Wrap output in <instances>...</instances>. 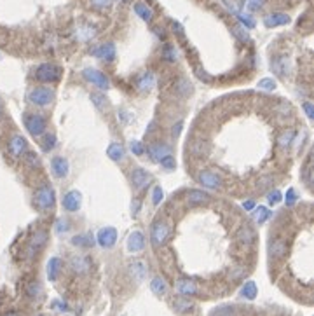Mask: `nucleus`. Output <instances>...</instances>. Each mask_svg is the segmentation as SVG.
<instances>
[{
	"label": "nucleus",
	"instance_id": "nucleus-1",
	"mask_svg": "<svg viewBox=\"0 0 314 316\" xmlns=\"http://www.w3.org/2000/svg\"><path fill=\"white\" fill-rule=\"evenodd\" d=\"M61 74V67L54 63H44L35 70V79L40 80V82H54V80H60Z\"/></svg>",
	"mask_w": 314,
	"mask_h": 316
},
{
	"label": "nucleus",
	"instance_id": "nucleus-2",
	"mask_svg": "<svg viewBox=\"0 0 314 316\" xmlns=\"http://www.w3.org/2000/svg\"><path fill=\"white\" fill-rule=\"evenodd\" d=\"M52 100H54V91L49 89V87H34L28 93V102L32 105L45 107L49 103H52Z\"/></svg>",
	"mask_w": 314,
	"mask_h": 316
},
{
	"label": "nucleus",
	"instance_id": "nucleus-3",
	"mask_svg": "<svg viewBox=\"0 0 314 316\" xmlns=\"http://www.w3.org/2000/svg\"><path fill=\"white\" fill-rule=\"evenodd\" d=\"M25 128L28 129L30 135L40 136V135H44L47 124H45L44 117L39 116V114H26L25 116Z\"/></svg>",
	"mask_w": 314,
	"mask_h": 316
},
{
	"label": "nucleus",
	"instance_id": "nucleus-4",
	"mask_svg": "<svg viewBox=\"0 0 314 316\" xmlns=\"http://www.w3.org/2000/svg\"><path fill=\"white\" fill-rule=\"evenodd\" d=\"M54 201H56V198H54V191H52L49 185H42V187L37 189V192H35V203H37L42 210H49V208H52L54 206Z\"/></svg>",
	"mask_w": 314,
	"mask_h": 316
},
{
	"label": "nucleus",
	"instance_id": "nucleus-5",
	"mask_svg": "<svg viewBox=\"0 0 314 316\" xmlns=\"http://www.w3.org/2000/svg\"><path fill=\"white\" fill-rule=\"evenodd\" d=\"M84 79L87 80V82L94 84L96 87H100V89H109V79L105 77V74H101L100 70H96V68H86V70L82 72Z\"/></svg>",
	"mask_w": 314,
	"mask_h": 316
},
{
	"label": "nucleus",
	"instance_id": "nucleus-6",
	"mask_svg": "<svg viewBox=\"0 0 314 316\" xmlns=\"http://www.w3.org/2000/svg\"><path fill=\"white\" fill-rule=\"evenodd\" d=\"M168 234H169V227L166 222H156L152 226V233H150V239H152V245L154 246H161L166 239H168Z\"/></svg>",
	"mask_w": 314,
	"mask_h": 316
},
{
	"label": "nucleus",
	"instance_id": "nucleus-7",
	"mask_svg": "<svg viewBox=\"0 0 314 316\" xmlns=\"http://www.w3.org/2000/svg\"><path fill=\"white\" fill-rule=\"evenodd\" d=\"M197 180L201 182L204 187H209V189H220L222 185H224V180H222L220 175L215 173V171H208V169L199 171Z\"/></svg>",
	"mask_w": 314,
	"mask_h": 316
},
{
	"label": "nucleus",
	"instance_id": "nucleus-8",
	"mask_svg": "<svg viewBox=\"0 0 314 316\" xmlns=\"http://www.w3.org/2000/svg\"><path fill=\"white\" fill-rule=\"evenodd\" d=\"M117 241V233L114 227H103V229H100V233H98V243H100L103 248H112L114 245H116Z\"/></svg>",
	"mask_w": 314,
	"mask_h": 316
},
{
	"label": "nucleus",
	"instance_id": "nucleus-9",
	"mask_svg": "<svg viewBox=\"0 0 314 316\" xmlns=\"http://www.w3.org/2000/svg\"><path fill=\"white\" fill-rule=\"evenodd\" d=\"M7 149H9V152H11V156L21 158V156L26 152V140L23 138L21 135H12L7 143Z\"/></svg>",
	"mask_w": 314,
	"mask_h": 316
},
{
	"label": "nucleus",
	"instance_id": "nucleus-10",
	"mask_svg": "<svg viewBox=\"0 0 314 316\" xmlns=\"http://www.w3.org/2000/svg\"><path fill=\"white\" fill-rule=\"evenodd\" d=\"M131 182H133V187H135L136 191H143L150 182L149 171H145V169L142 168L133 169V171H131Z\"/></svg>",
	"mask_w": 314,
	"mask_h": 316
},
{
	"label": "nucleus",
	"instance_id": "nucleus-11",
	"mask_svg": "<svg viewBox=\"0 0 314 316\" xmlns=\"http://www.w3.org/2000/svg\"><path fill=\"white\" fill-rule=\"evenodd\" d=\"M93 54L96 58H101V60H105V61H114V58H116V45H114L112 42L101 44V45H98L96 49L93 51Z\"/></svg>",
	"mask_w": 314,
	"mask_h": 316
},
{
	"label": "nucleus",
	"instance_id": "nucleus-12",
	"mask_svg": "<svg viewBox=\"0 0 314 316\" xmlns=\"http://www.w3.org/2000/svg\"><path fill=\"white\" fill-rule=\"evenodd\" d=\"M45 241H47V234H45L44 231H37V233L32 236L30 245H28V255L34 257L35 253H37L39 250L45 245Z\"/></svg>",
	"mask_w": 314,
	"mask_h": 316
},
{
	"label": "nucleus",
	"instance_id": "nucleus-13",
	"mask_svg": "<svg viewBox=\"0 0 314 316\" xmlns=\"http://www.w3.org/2000/svg\"><path fill=\"white\" fill-rule=\"evenodd\" d=\"M290 23V18L283 12H273V14H267L264 18V25L267 28H276V27H283V25H288Z\"/></svg>",
	"mask_w": 314,
	"mask_h": 316
},
{
	"label": "nucleus",
	"instance_id": "nucleus-14",
	"mask_svg": "<svg viewBox=\"0 0 314 316\" xmlns=\"http://www.w3.org/2000/svg\"><path fill=\"white\" fill-rule=\"evenodd\" d=\"M51 168H52V173H54V177L58 178H63L68 175V169H70V166H68V161L65 158H54L51 161Z\"/></svg>",
	"mask_w": 314,
	"mask_h": 316
},
{
	"label": "nucleus",
	"instance_id": "nucleus-15",
	"mask_svg": "<svg viewBox=\"0 0 314 316\" xmlns=\"http://www.w3.org/2000/svg\"><path fill=\"white\" fill-rule=\"evenodd\" d=\"M70 267H72V271H75L77 275H84V273L89 271L91 264L86 257L77 255V257H72L70 259Z\"/></svg>",
	"mask_w": 314,
	"mask_h": 316
},
{
	"label": "nucleus",
	"instance_id": "nucleus-16",
	"mask_svg": "<svg viewBox=\"0 0 314 316\" xmlns=\"http://www.w3.org/2000/svg\"><path fill=\"white\" fill-rule=\"evenodd\" d=\"M94 35H96V28H94L93 25H78V27L75 28V39L80 42L91 40Z\"/></svg>",
	"mask_w": 314,
	"mask_h": 316
},
{
	"label": "nucleus",
	"instance_id": "nucleus-17",
	"mask_svg": "<svg viewBox=\"0 0 314 316\" xmlns=\"http://www.w3.org/2000/svg\"><path fill=\"white\" fill-rule=\"evenodd\" d=\"M80 201H82V198H80V194H78L77 191H70L65 196L63 199V206L67 208L68 211H77L78 208H80Z\"/></svg>",
	"mask_w": 314,
	"mask_h": 316
},
{
	"label": "nucleus",
	"instance_id": "nucleus-18",
	"mask_svg": "<svg viewBox=\"0 0 314 316\" xmlns=\"http://www.w3.org/2000/svg\"><path fill=\"white\" fill-rule=\"evenodd\" d=\"M143 246H145V237H143L142 233L135 231L133 234H129V237H127V248H129V252H140V250H143Z\"/></svg>",
	"mask_w": 314,
	"mask_h": 316
},
{
	"label": "nucleus",
	"instance_id": "nucleus-19",
	"mask_svg": "<svg viewBox=\"0 0 314 316\" xmlns=\"http://www.w3.org/2000/svg\"><path fill=\"white\" fill-rule=\"evenodd\" d=\"M129 273H131V276H133L135 281H143L145 276H147L145 262H142V260H135V262L129 266Z\"/></svg>",
	"mask_w": 314,
	"mask_h": 316
},
{
	"label": "nucleus",
	"instance_id": "nucleus-20",
	"mask_svg": "<svg viewBox=\"0 0 314 316\" xmlns=\"http://www.w3.org/2000/svg\"><path fill=\"white\" fill-rule=\"evenodd\" d=\"M149 154H150V158L154 159V161H161L164 156H168L169 154V147L166 145V143H152L149 147Z\"/></svg>",
	"mask_w": 314,
	"mask_h": 316
},
{
	"label": "nucleus",
	"instance_id": "nucleus-21",
	"mask_svg": "<svg viewBox=\"0 0 314 316\" xmlns=\"http://www.w3.org/2000/svg\"><path fill=\"white\" fill-rule=\"evenodd\" d=\"M286 253V245L283 239H273L269 243V255L273 259H283Z\"/></svg>",
	"mask_w": 314,
	"mask_h": 316
},
{
	"label": "nucleus",
	"instance_id": "nucleus-22",
	"mask_svg": "<svg viewBox=\"0 0 314 316\" xmlns=\"http://www.w3.org/2000/svg\"><path fill=\"white\" fill-rule=\"evenodd\" d=\"M176 288L182 295H194L197 294V285L192 279H178L176 281Z\"/></svg>",
	"mask_w": 314,
	"mask_h": 316
},
{
	"label": "nucleus",
	"instance_id": "nucleus-23",
	"mask_svg": "<svg viewBox=\"0 0 314 316\" xmlns=\"http://www.w3.org/2000/svg\"><path fill=\"white\" fill-rule=\"evenodd\" d=\"M136 84H138L140 91H150L156 86V77H154L152 72H145V74H142V76L138 77V82Z\"/></svg>",
	"mask_w": 314,
	"mask_h": 316
},
{
	"label": "nucleus",
	"instance_id": "nucleus-24",
	"mask_svg": "<svg viewBox=\"0 0 314 316\" xmlns=\"http://www.w3.org/2000/svg\"><path fill=\"white\" fill-rule=\"evenodd\" d=\"M185 199H187L189 204H202L206 203V201H209V194H206V192L202 191H191L187 192Z\"/></svg>",
	"mask_w": 314,
	"mask_h": 316
},
{
	"label": "nucleus",
	"instance_id": "nucleus-25",
	"mask_svg": "<svg viewBox=\"0 0 314 316\" xmlns=\"http://www.w3.org/2000/svg\"><path fill=\"white\" fill-rule=\"evenodd\" d=\"M61 260L58 259V257H52L51 260H49V264H47V278L51 279V281H54V279L58 278V275H60V271H61Z\"/></svg>",
	"mask_w": 314,
	"mask_h": 316
},
{
	"label": "nucleus",
	"instance_id": "nucleus-26",
	"mask_svg": "<svg viewBox=\"0 0 314 316\" xmlns=\"http://www.w3.org/2000/svg\"><path fill=\"white\" fill-rule=\"evenodd\" d=\"M293 138H295V131H293V129H284V131H281V135L277 136V145H279L281 149H288L292 145Z\"/></svg>",
	"mask_w": 314,
	"mask_h": 316
},
{
	"label": "nucleus",
	"instance_id": "nucleus-27",
	"mask_svg": "<svg viewBox=\"0 0 314 316\" xmlns=\"http://www.w3.org/2000/svg\"><path fill=\"white\" fill-rule=\"evenodd\" d=\"M150 288H152V292L156 295H164L166 292H168V285H166V281L161 276H156V278L150 281Z\"/></svg>",
	"mask_w": 314,
	"mask_h": 316
},
{
	"label": "nucleus",
	"instance_id": "nucleus-28",
	"mask_svg": "<svg viewBox=\"0 0 314 316\" xmlns=\"http://www.w3.org/2000/svg\"><path fill=\"white\" fill-rule=\"evenodd\" d=\"M271 68H273L274 74H277V76L284 77L288 72V61L286 58H276V60H273V63H271Z\"/></svg>",
	"mask_w": 314,
	"mask_h": 316
},
{
	"label": "nucleus",
	"instance_id": "nucleus-29",
	"mask_svg": "<svg viewBox=\"0 0 314 316\" xmlns=\"http://www.w3.org/2000/svg\"><path fill=\"white\" fill-rule=\"evenodd\" d=\"M135 12L143 19V21H150V19L154 18L152 9H150L147 4H143V2H136V4H135Z\"/></svg>",
	"mask_w": 314,
	"mask_h": 316
},
{
	"label": "nucleus",
	"instance_id": "nucleus-30",
	"mask_svg": "<svg viewBox=\"0 0 314 316\" xmlns=\"http://www.w3.org/2000/svg\"><path fill=\"white\" fill-rule=\"evenodd\" d=\"M173 89H175L176 94H182V96H187V94L192 93V84L189 82L187 79H178L175 82V86H173Z\"/></svg>",
	"mask_w": 314,
	"mask_h": 316
},
{
	"label": "nucleus",
	"instance_id": "nucleus-31",
	"mask_svg": "<svg viewBox=\"0 0 314 316\" xmlns=\"http://www.w3.org/2000/svg\"><path fill=\"white\" fill-rule=\"evenodd\" d=\"M107 154H109V158L112 159V161H120V159H124V147L120 145V143H112L109 147V151H107Z\"/></svg>",
	"mask_w": 314,
	"mask_h": 316
},
{
	"label": "nucleus",
	"instance_id": "nucleus-32",
	"mask_svg": "<svg viewBox=\"0 0 314 316\" xmlns=\"http://www.w3.org/2000/svg\"><path fill=\"white\" fill-rule=\"evenodd\" d=\"M237 239H239L241 243H244V245H251L255 239L253 231H251L250 227H241L239 233H237Z\"/></svg>",
	"mask_w": 314,
	"mask_h": 316
},
{
	"label": "nucleus",
	"instance_id": "nucleus-33",
	"mask_svg": "<svg viewBox=\"0 0 314 316\" xmlns=\"http://www.w3.org/2000/svg\"><path fill=\"white\" fill-rule=\"evenodd\" d=\"M173 306H175V309H176L178 313H187V311H191V309L194 308V304H192V302L189 301V299H185V297L175 299Z\"/></svg>",
	"mask_w": 314,
	"mask_h": 316
},
{
	"label": "nucleus",
	"instance_id": "nucleus-34",
	"mask_svg": "<svg viewBox=\"0 0 314 316\" xmlns=\"http://www.w3.org/2000/svg\"><path fill=\"white\" fill-rule=\"evenodd\" d=\"M241 295H243L244 299H255L257 297V285H255L253 281H246L243 285V288H241Z\"/></svg>",
	"mask_w": 314,
	"mask_h": 316
},
{
	"label": "nucleus",
	"instance_id": "nucleus-35",
	"mask_svg": "<svg viewBox=\"0 0 314 316\" xmlns=\"http://www.w3.org/2000/svg\"><path fill=\"white\" fill-rule=\"evenodd\" d=\"M264 5H266V0H244V2H243V7H244V11H246V12L260 11Z\"/></svg>",
	"mask_w": 314,
	"mask_h": 316
},
{
	"label": "nucleus",
	"instance_id": "nucleus-36",
	"mask_svg": "<svg viewBox=\"0 0 314 316\" xmlns=\"http://www.w3.org/2000/svg\"><path fill=\"white\" fill-rule=\"evenodd\" d=\"M269 217H271L269 210H267V208H264V206H258L257 210L253 211V220H255V222H258V224H264Z\"/></svg>",
	"mask_w": 314,
	"mask_h": 316
},
{
	"label": "nucleus",
	"instance_id": "nucleus-37",
	"mask_svg": "<svg viewBox=\"0 0 314 316\" xmlns=\"http://www.w3.org/2000/svg\"><path fill=\"white\" fill-rule=\"evenodd\" d=\"M40 294H42V286H40V283L32 281L30 285L26 286V295H28V297L37 299V297H40Z\"/></svg>",
	"mask_w": 314,
	"mask_h": 316
},
{
	"label": "nucleus",
	"instance_id": "nucleus-38",
	"mask_svg": "<svg viewBox=\"0 0 314 316\" xmlns=\"http://www.w3.org/2000/svg\"><path fill=\"white\" fill-rule=\"evenodd\" d=\"M75 246H91L93 245V237H89L87 234H80V236H75L72 239Z\"/></svg>",
	"mask_w": 314,
	"mask_h": 316
},
{
	"label": "nucleus",
	"instance_id": "nucleus-39",
	"mask_svg": "<svg viewBox=\"0 0 314 316\" xmlns=\"http://www.w3.org/2000/svg\"><path fill=\"white\" fill-rule=\"evenodd\" d=\"M162 56H164V60H168V61H176V58H178V53H176V49L173 47V45L166 44L164 49H162Z\"/></svg>",
	"mask_w": 314,
	"mask_h": 316
},
{
	"label": "nucleus",
	"instance_id": "nucleus-40",
	"mask_svg": "<svg viewBox=\"0 0 314 316\" xmlns=\"http://www.w3.org/2000/svg\"><path fill=\"white\" fill-rule=\"evenodd\" d=\"M191 151H192V154H196V156L206 154V147H204V143H202L201 140H196V142L191 143Z\"/></svg>",
	"mask_w": 314,
	"mask_h": 316
},
{
	"label": "nucleus",
	"instance_id": "nucleus-41",
	"mask_svg": "<svg viewBox=\"0 0 314 316\" xmlns=\"http://www.w3.org/2000/svg\"><path fill=\"white\" fill-rule=\"evenodd\" d=\"M91 5L94 9H100V11H105V9L112 7V0H91Z\"/></svg>",
	"mask_w": 314,
	"mask_h": 316
},
{
	"label": "nucleus",
	"instance_id": "nucleus-42",
	"mask_svg": "<svg viewBox=\"0 0 314 316\" xmlns=\"http://www.w3.org/2000/svg\"><path fill=\"white\" fill-rule=\"evenodd\" d=\"M237 19H239L241 23H243V27H246V28H253L255 27V21H253V18H251L250 14H241V12H237Z\"/></svg>",
	"mask_w": 314,
	"mask_h": 316
},
{
	"label": "nucleus",
	"instance_id": "nucleus-43",
	"mask_svg": "<svg viewBox=\"0 0 314 316\" xmlns=\"http://www.w3.org/2000/svg\"><path fill=\"white\" fill-rule=\"evenodd\" d=\"M276 87V82L273 79H262L258 80V89H264V91H273Z\"/></svg>",
	"mask_w": 314,
	"mask_h": 316
},
{
	"label": "nucleus",
	"instance_id": "nucleus-44",
	"mask_svg": "<svg viewBox=\"0 0 314 316\" xmlns=\"http://www.w3.org/2000/svg\"><path fill=\"white\" fill-rule=\"evenodd\" d=\"M91 102H94V105L98 107V109H103L105 105H107V100H105L103 94H91Z\"/></svg>",
	"mask_w": 314,
	"mask_h": 316
},
{
	"label": "nucleus",
	"instance_id": "nucleus-45",
	"mask_svg": "<svg viewBox=\"0 0 314 316\" xmlns=\"http://www.w3.org/2000/svg\"><path fill=\"white\" fill-rule=\"evenodd\" d=\"M54 143H56V136L47 135L44 138V145H42V149H44V151H51V149L54 147Z\"/></svg>",
	"mask_w": 314,
	"mask_h": 316
},
{
	"label": "nucleus",
	"instance_id": "nucleus-46",
	"mask_svg": "<svg viewBox=\"0 0 314 316\" xmlns=\"http://www.w3.org/2000/svg\"><path fill=\"white\" fill-rule=\"evenodd\" d=\"M246 275V269L244 267H234L231 271V279H239V278H243V276Z\"/></svg>",
	"mask_w": 314,
	"mask_h": 316
},
{
	"label": "nucleus",
	"instance_id": "nucleus-47",
	"mask_svg": "<svg viewBox=\"0 0 314 316\" xmlns=\"http://www.w3.org/2000/svg\"><path fill=\"white\" fill-rule=\"evenodd\" d=\"M267 199H269V203H271V204L279 203V201H281V192L277 191V189H274L273 192H269V194H267Z\"/></svg>",
	"mask_w": 314,
	"mask_h": 316
},
{
	"label": "nucleus",
	"instance_id": "nucleus-48",
	"mask_svg": "<svg viewBox=\"0 0 314 316\" xmlns=\"http://www.w3.org/2000/svg\"><path fill=\"white\" fill-rule=\"evenodd\" d=\"M161 164L164 166L166 169H173L175 168V158H173V156H164V158L161 159Z\"/></svg>",
	"mask_w": 314,
	"mask_h": 316
},
{
	"label": "nucleus",
	"instance_id": "nucleus-49",
	"mask_svg": "<svg viewBox=\"0 0 314 316\" xmlns=\"http://www.w3.org/2000/svg\"><path fill=\"white\" fill-rule=\"evenodd\" d=\"M213 316H234V309L232 308H220L213 313Z\"/></svg>",
	"mask_w": 314,
	"mask_h": 316
},
{
	"label": "nucleus",
	"instance_id": "nucleus-50",
	"mask_svg": "<svg viewBox=\"0 0 314 316\" xmlns=\"http://www.w3.org/2000/svg\"><path fill=\"white\" fill-rule=\"evenodd\" d=\"M131 152L135 156H142L143 154V145L140 142H131Z\"/></svg>",
	"mask_w": 314,
	"mask_h": 316
},
{
	"label": "nucleus",
	"instance_id": "nucleus-51",
	"mask_svg": "<svg viewBox=\"0 0 314 316\" xmlns=\"http://www.w3.org/2000/svg\"><path fill=\"white\" fill-rule=\"evenodd\" d=\"M154 204H159L162 201V189L161 187H156L154 189V196H152Z\"/></svg>",
	"mask_w": 314,
	"mask_h": 316
},
{
	"label": "nucleus",
	"instance_id": "nucleus-52",
	"mask_svg": "<svg viewBox=\"0 0 314 316\" xmlns=\"http://www.w3.org/2000/svg\"><path fill=\"white\" fill-rule=\"evenodd\" d=\"M295 201H297L295 191H293V189H290V191L286 192V204H288V206H292V204H295Z\"/></svg>",
	"mask_w": 314,
	"mask_h": 316
},
{
	"label": "nucleus",
	"instance_id": "nucleus-53",
	"mask_svg": "<svg viewBox=\"0 0 314 316\" xmlns=\"http://www.w3.org/2000/svg\"><path fill=\"white\" fill-rule=\"evenodd\" d=\"M26 161H28V164H30V166H39V164H40V161H39V156L34 154V152H30V154L26 156Z\"/></svg>",
	"mask_w": 314,
	"mask_h": 316
},
{
	"label": "nucleus",
	"instance_id": "nucleus-54",
	"mask_svg": "<svg viewBox=\"0 0 314 316\" xmlns=\"http://www.w3.org/2000/svg\"><path fill=\"white\" fill-rule=\"evenodd\" d=\"M234 34L237 35V37L241 39V40H248V34H246V30H244V28H241V27H236L234 28Z\"/></svg>",
	"mask_w": 314,
	"mask_h": 316
},
{
	"label": "nucleus",
	"instance_id": "nucleus-55",
	"mask_svg": "<svg viewBox=\"0 0 314 316\" xmlns=\"http://www.w3.org/2000/svg\"><path fill=\"white\" fill-rule=\"evenodd\" d=\"M304 110H306L307 117H309V119H313V117H314V109H313V103H311V102H306V103H304Z\"/></svg>",
	"mask_w": 314,
	"mask_h": 316
},
{
	"label": "nucleus",
	"instance_id": "nucleus-56",
	"mask_svg": "<svg viewBox=\"0 0 314 316\" xmlns=\"http://www.w3.org/2000/svg\"><path fill=\"white\" fill-rule=\"evenodd\" d=\"M65 231H68V224L63 222V220H58L56 222V233H65Z\"/></svg>",
	"mask_w": 314,
	"mask_h": 316
},
{
	"label": "nucleus",
	"instance_id": "nucleus-57",
	"mask_svg": "<svg viewBox=\"0 0 314 316\" xmlns=\"http://www.w3.org/2000/svg\"><path fill=\"white\" fill-rule=\"evenodd\" d=\"M271 182H273V178L271 177H266V178H262L260 182H258V185H260V187H258V191H264V189L267 187V185L271 184Z\"/></svg>",
	"mask_w": 314,
	"mask_h": 316
},
{
	"label": "nucleus",
	"instance_id": "nucleus-58",
	"mask_svg": "<svg viewBox=\"0 0 314 316\" xmlns=\"http://www.w3.org/2000/svg\"><path fill=\"white\" fill-rule=\"evenodd\" d=\"M54 308H58L60 311H67V304L65 302H54Z\"/></svg>",
	"mask_w": 314,
	"mask_h": 316
},
{
	"label": "nucleus",
	"instance_id": "nucleus-59",
	"mask_svg": "<svg viewBox=\"0 0 314 316\" xmlns=\"http://www.w3.org/2000/svg\"><path fill=\"white\" fill-rule=\"evenodd\" d=\"M180 129H182V122H178V124H176L175 128H173V136H178Z\"/></svg>",
	"mask_w": 314,
	"mask_h": 316
},
{
	"label": "nucleus",
	"instance_id": "nucleus-60",
	"mask_svg": "<svg viewBox=\"0 0 314 316\" xmlns=\"http://www.w3.org/2000/svg\"><path fill=\"white\" fill-rule=\"evenodd\" d=\"M173 30L180 32V34H183V28L180 27V23H173Z\"/></svg>",
	"mask_w": 314,
	"mask_h": 316
},
{
	"label": "nucleus",
	"instance_id": "nucleus-61",
	"mask_svg": "<svg viewBox=\"0 0 314 316\" xmlns=\"http://www.w3.org/2000/svg\"><path fill=\"white\" fill-rule=\"evenodd\" d=\"M253 206H255L253 201H246V203H244V208H246V210H251Z\"/></svg>",
	"mask_w": 314,
	"mask_h": 316
},
{
	"label": "nucleus",
	"instance_id": "nucleus-62",
	"mask_svg": "<svg viewBox=\"0 0 314 316\" xmlns=\"http://www.w3.org/2000/svg\"><path fill=\"white\" fill-rule=\"evenodd\" d=\"M138 211V201H135V206H133V213H136Z\"/></svg>",
	"mask_w": 314,
	"mask_h": 316
},
{
	"label": "nucleus",
	"instance_id": "nucleus-63",
	"mask_svg": "<svg viewBox=\"0 0 314 316\" xmlns=\"http://www.w3.org/2000/svg\"><path fill=\"white\" fill-rule=\"evenodd\" d=\"M2 114H4V107H2V102H0V117H2Z\"/></svg>",
	"mask_w": 314,
	"mask_h": 316
},
{
	"label": "nucleus",
	"instance_id": "nucleus-64",
	"mask_svg": "<svg viewBox=\"0 0 314 316\" xmlns=\"http://www.w3.org/2000/svg\"><path fill=\"white\" fill-rule=\"evenodd\" d=\"M7 316H18V315H14V313H11V315H7Z\"/></svg>",
	"mask_w": 314,
	"mask_h": 316
}]
</instances>
